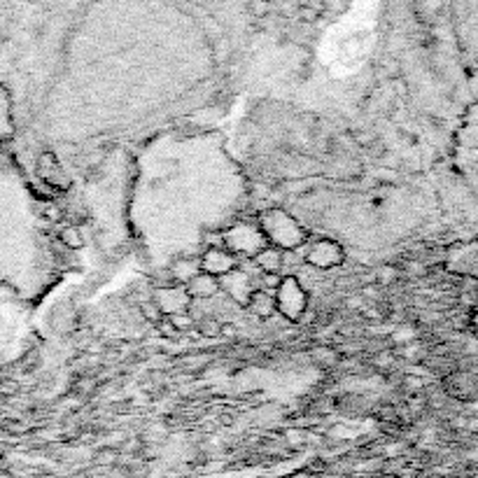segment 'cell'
Here are the masks:
<instances>
[{
	"label": "cell",
	"mask_w": 478,
	"mask_h": 478,
	"mask_svg": "<svg viewBox=\"0 0 478 478\" xmlns=\"http://www.w3.org/2000/svg\"><path fill=\"white\" fill-rule=\"evenodd\" d=\"M157 329L161 331L164 336H168V338H175V336H177V329L173 327V322L168 320V317H164V320L157 324Z\"/></svg>",
	"instance_id": "17"
},
{
	"label": "cell",
	"mask_w": 478,
	"mask_h": 478,
	"mask_svg": "<svg viewBox=\"0 0 478 478\" xmlns=\"http://www.w3.org/2000/svg\"><path fill=\"white\" fill-rule=\"evenodd\" d=\"M220 327H222V322L215 320V317H203L201 322H196L198 334L205 336V338H217V336H220Z\"/></svg>",
	"instance_id": "14"
},
{
	"label": "cell",
	"mask_w": 478,
	"mask_h": 478,
	"mask_svg": "<svg viewBox=\"0 0 478 478\" xmlns=\"http://www.w3.org/2000/svg\"><path fill=\"white\" fill-rule=\"evenodd\" d=\"M343 259H345V250L341 243L334 241V238H320V241H315L308 248L303 262H306L310 269L329 271V269L341 266Z\"/></svg>",
	"instance_id": "4"
},
{
	"label": "cell",
	"mask_w": 478,
	"mask_h": 478,
	"mask_svg": "<svg viewBox=\"0 0 478 478\" xmlns=\"http://www.w3.org/2000/svg\"><path fill=\"white\" fill-rule=\"evenodd\" d=\"M58 241L63 243V248L79 250L84 245V236H82V231H79V227L68 224V227H63L61 231H58Z\"/></svg>",
	"instance_id": "13"
},
{
	"label": "cell",
	"mask_w": 478,
	"mask_h": 478,
	"mask_svg": "<svg viewBox=\"0 0 478 478\" xmlns=\"http://www.w3.org/2000/svg\"><path fill=\"white\" fill-rule=\"evenodd\" d=\"M273 296L276 310L289 322H298L308 310V292L303 289V285L294 276H285Z\"/></svg>",
	"instance_id": "3"
},
{
	"label": "cell",
	"mask_w": 478,
	"mask_h": 478,
	"mask_svg": "<svg viewBox=\"0 0 478 478\" xmlns=\"http://www.w3.org/2000/svg\"><path fill=\"white\" fill-rule=\"evenodd\" d=\"M250 262L255 264V269L262 271L264 276H280V271L285 266V252L266 245V248H264L262 252H257Z\"/></svg>",
	"instance_id": "10"
},
{
	"label": "cell",
	"mask_w": 478,
	"mask_h": 478,
	"mask_svg": "<svg viewBox=\"0 0 478 478\" xmlns=\"http://www.w3.org/2000/svg\"><path fill=\"white\" fill-rule=\"evenodd\" d=\"M168 320L173 322V327L177 329V334H180V331H189V329L196 327V320H194V317H191L189 313L173 315V317H168Z\"/></svg>",
	"instance_id": "16"
},
{
	"label": "cell",
	"mask_w": 478,
	"mask_h": 478,
	"mask_svg": "<svg viewBox=\"0 0 478 478\" xmlns=\"http://www.w3.org/2000/svg\"><path fill=\"white\" fill-rule=\"evenodd\" d=\"M259 229H262V234L271 248H278L285 255L298 250L308 241V231L282 208L264 210L259 215Z\"/></svg>",
	"instance_id": "1"
},
{
	"label": "cell",
	"mask_w": 478,
	"mask_h": 478,
	"mask_svg": "<svg viewBox=\"0 0 478 478\" xmlns=\"http://www.w3.org/2000/svg\"><path fill=\"white\" fill-rule=\"evenodd\" d=\"M201 273V259H177L170 266V280L175 285H182V287Z\"/></svg>",
	"instance_id": "12"
},
{
	"label": "cell",
	"mask_w": 478,
	"mask_h": 478,
	"mask_svg": "<svg viewBox=\"0 0 478 478\" xmlns=\"http://www.w3.org/2000/svg\"><path fill=\"white\" fill-rule=\"evenodd\" d=\"M201 271L205 276H212V278H224L229 276L231 271H236L241 266V259H236L231 252H227L224 248H212V250H205L201 257Z\"/></svg>",
	"instance_id": "6"
},
{
	"label": "cell",
	"mask_w": 478,
	"mask_h": 478,
	"mask_svg": "<svg viewBox=\"0 0 478 478\" xmlns=\"http://www.w3.org/2000/svg\"><path fill=\"white\" fill-rule=\"evenodd\" d=\"M38 175L42 177L49 187L61 189V191H68L70 184H72L68 170L58 164L54 152H42V154L38 157Z\"/></svg>",
	"instance_id": "7"
},
{
	"label": "cell",
	"mask_w": 478,
	"mask_h": 478,
	"mask_svg": "<svg viewBox=\"0 0 478 478\" xmlns=\"http://www.w3.org/2000/svg\"><path fill=\"white\" fill-rule=\"evenodd\" d=\"M152 301L157 303V308L161 310L164 317L189 313L191 303H194L182 285H164V287H157L152 292Z\"/></svg>",
	"instance_id": "5"
},
{
	"label": "cell",
	"mask_w": 478,
	"mask_h": 478,
	"mask_svg": "<svg viewBox=\"0 0 478 478\" xmlns=\"http://www.w3.org/2000/svg\"><path fill=\"white\" fill-rule=\"evenodd\" d=\"M245 308H248L255 317H259V320H269V317H273L278 313V310H276V296L269 294V292H262V289L252 292V296L248 298Z\"/></svg>",
	"instance_id": "11"
},
{
	"label": "cell",
	"mask_w": 478,
	"mask_h": 478,
	"mask_svg": "<svg viewBox=\"0 0 478 478\" xmlns=\"http://www.w3.org/2000/svg\"><path fill=\"white\" fill-rule=\"evenodd\" d=\"M222 241H224V250L231 252L236 259L241 257L252 259L257 252H262L269 245L262 229H259V224H252V222L231 224L229 229L222 231Z\"/></svg>",
	"instance_id": "2"
},
{
	"label": "cell",
	"mask_w": 478,
	"mask_h": 478,
	"mask_svg": "<svg viewBox=\"0 0 478 478\" xmlns=\"http://www.w3.org/2000/svg\"><path fill=\"white\" fill-rule=\"evenodd\" d=\"M220 336H224V338H236V336H238L236 324H231V322H222V327H220Z\"/></svg>",
	"instance_id": "18"
},
{
	"label": "cell",
	"mask_w": 478,
	"mask_h": 478,
	"mask_svg": "<svg viewBox=\"0 0 478 478\" xmlns=\"http://www.w3.org/2000/svg\"><path fill=\"white\" fill-rule=\"evenodd\" d=\"M184 289H187V294L191 301H210V298L220 296L222 294V287H220V280L212 276H196L194 280L184 285Z\"/></svg>",
	"instance_id": "9"
},
{
	"label": "cell",
	"mask_w": 478,
	"mask_h": 478,
	"mask_svg": "<svg viewBox=\"0 0 478 478\" xmlns=\"http://www.w3.org/2000/svg\"><path fill=\"white\" fill-rule=\"evenodd\" d=\"M141 310H143L145 320H148V322H152V324H159V322L164 320V313H161V310L157 308V303L152 301V298H148V301L143 303V306H141Z\"/></svg>",
	"instance_id": "15"
},
{
	"label": "cell",
	"mask_w": 478,
	"mask_h": 478,
	"mask_svg": "<svg viewBox=\"0 0 478 478\" xmlns=\"http://www.w3.org/2000/svg\"><path fill=\"white\" fill-rule=\"evenodd\" d=\"M220 287L229 298H234L238 306H245L248 298L252 296V292L257 289V285L252 280L250 273H245V271L238 266L236 271H231L229 276L220 278Z\"/></svg>",
	"instance_id": "8"
}]
</instances>
